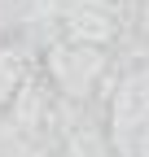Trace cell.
Listing matches in <instances>:
<instances>
[{
    "mask_svg": "<svg viewBox=\"0 0 149 157\" xmlns=\"http://www.w3.org/2000/svg\"><path fill=\"white\" fill-rule=\"evenodd\" d=\"M110 70V52L97 44H70V39H53L44 48V78L57 87L66 101L88 105L97 92L101 74Z\"/></svg>",
    "mask_w": 149,
    "mask_h": 157,
    "instance_id": "1",
    "label": "cell"
}]
</instances>
